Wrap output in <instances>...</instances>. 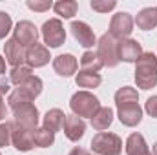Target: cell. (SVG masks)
Returning a JSON list of instances; mask_svg holds the SVG:
<instances>
[{
	"mask_svg": "<svg viewBox=\"0 0 157 155\" xmlns=\"http://www.w3.org/2000/svg\"><path fill=\"white\" fill-rule=\"evenodd\" d=\"M135 82L141 89H152L157 86V57L152 51H143L135 62Z\"/></svg>",
	"mask_w": 157,
	"mask_h": 155,
	"instance_id": "cell-1",
	"label": "cell"
},
{
	"mask_svg": "<svg viewBox=\"0 0 157 155\" xmlns=\"http://www.w3.org/2000/svg\"><path fill=\"white\" fill-rule=\"evenodd\" d=\"M42 88H44L42 78L37 77V75H33L31 78H28L24 84L17 86V88L7 95V106L13 110V108H17V106H22V104H26V102L35 100L40 93H42Z\"/></svg>",
	"mask_w": 157,
	"mask_h": 155,
	"instance_id": "cell-2",
	"label": "cell"
},
{
	"mask_svg": "<svg viewBox=\"0 0 157 155\" xmlns=\"http://www.w3.org/2000/svg\"><path fill=\"white\" fill-rule=\"evenodd\" d=\"M70 108H71L73 115L80 117V119H84V117L91 119V117L99 112L101 102H99V99L93 93H90V91L84 89V91L73 93V97L70 100Z\"/></svg>",
	"mask_w": 157,
	"mask_h": 155,
	"instance_id": "cell-3",
	"label": "cell"
},
{
	"mask_svg": "<svg viewBox=\"0 0 157 155\" xmlns=\"http://www.w3.org/2000/svg\"><path fill=\"white\" fill-rule=\"evenodd\" d=\"M91 150L97 155H121L122 139L112 131H99L91 139Z\"/></svg>",
	"mask_w": 157,
	"mask_h": 155,
	"instance_id": "cell-4",
	"label": "cell"
},
{
	"mask_svg": "<svg viewBox=\"0 0 157 155\" xmlns=\"http://www.w3.org/2000/svg\"><path fill=\"white\" fill-rule=\"evenodd\" d=\"M46 47H60L66 42V29L59 18H49L40 28Z\"/></svg>",
	"mask_w": 157,
	"mask_h": 155,
	"instance_id": "cell-5",
	"label": "cell"
},
{
	"mask_svg": "<svg viewBox=\"0 0 157 155\" xmlns=\"http://www.w3.org/2000/svg\"><path fill=\"white\" fill-rule=\"evenodd\" d=\"M117 44L119 40L113 39L110 33H104L101 39L97 40V55L102 60V64L108 66V68H115L119 64Z\"/></svg>",
	"mask_w": 157,
	"mask_h": 155,
	"instance_id": "cell-6",
	"label": "cell"
},
{
	"mask_svg": "<svg viewBox=\"0 0 157 155\" xmlns=\"http://www.w3.org/2000/svg\"><path fill=\"white\" fill-rule=\"evenodd\" d=\"M11 112H13V122L17 126H22L26 130H35L39 126L40 115H39L37 106L33 102H26L22 106H17Z\"/></svg>",
	"mask_w": 157,
	"mask_h": 155,
	"instance_id": "cell-7",
	"label": "cell"
},
{
	"mask_svg": "<svg viewBox=\"0 0 157 155\" xmlns=\"http://www.w3.org/2000/svg\"><path fill=\"white\" fill-rule=\"evenodd\" d=\"M133 26H135V20L130 13H115L110 20V35L117 40L122 39H130L132 31H133Z\"/></svg>",
	"mask_w": 157,
	"mask_h": 155,
	"instance_id": "cell-8",
	"label": "cell"
},
{
	"mask_svg": "<svg viewBox=\"0 0 157 155\" xmlns=\"http://www.w3.org/2000/svg\"><path fill=\"white\" fill-rule=\"evenodd\" d=\"M13 39L17 40L22 47L29 49L31 46L37 44V39H39V29L33 22L29 20H20L15 29H13Z\"/></svg>",
	"mask_w": 157,
	"mask_h": 155,
	"instance_id": "cell-9",
	"label": "cell"
},
{
	"mask_svg": "<svg viewBox=\"0 0 157 155\" xmlns=\"http://www.w3.org/2000/svg\"><path fill=\"white\" fill-rule=\"evenodd\" d=\"M11 144L18 152H31L35 148V139H33V130H26L22 126H17L13 122L11 128Z\"/></svg>",
	"mask_w": 157,
	"mask_h": 155,
	"instance_id": "cell-10",
	"label": "cell"
},
{
	"mask_svg": "<svg viewBox=\"0 0 157 155\" xmlns=\"http://www.w3.org/2000/svg\"><path fill=\"white\" fill-rule=\"evenodd\" d=\"M70 29H71L73 39L78 42V46L90 49V47H93V46L97 44V39H95L93 29H91L86 22H82V20H75V22H71Z\"/></svg>",
	"mask_w": 157,
	"mask_h": 155,
	"instance_id": "cell-11",
	"label": "cell"
},
{
	"mask_svg": "<svg viewBox=\"0 0 157 155\" xmlns=\"http://www.w3.org/2000/svg\"><path fill=\"white\" fill-rule=\"evenodd\" d=\"M119 62H137V59L143 55V46L133 39H122L117 44Z\"/></svg>",
	"mask_w": 157,
	"mask_h": 155,
	"instance_id": "cell-12",
	"label": "cell"
},
{
	"mask_svg": "<svg viewBox=\"0 0 157 155\" xmlns=\"http://www.w3.org/2000/svg\"><path fill=\"white\" fill-rule=\"evenodd\" d=\"M4 53H6V62H7L11 68H17V66L26 64V47H22L13 37L6 40V44H4Z\"/></svg>",
	"mask_w": 157,
	"mask_h": 155,
	"instance_id": "cell-13",
	"label": "cell"
},
{
	"mask_svg": "<svg viewBox=\"0 0 157 155\" xmlns=\"http://www.w3.org/2000/svg\"><path fill=\"white\" fill-rule=\"evenodd\" d=\"M49 49L44 44H35L29 49H26V64L33 70V68H44L46 64H49Z\"/></svg>",
	"mask_w": 157,
	"mask_h": 155,
	"instance_id": "cell-14",
	"label": "cell"
},
{
	"mask_svg": "<svg viewBox=\"0 0 157 155\" xmlns=\"http://www.w3.org/2000/svg\"><path fill=\"white\" fill-rule=\"evenodd\" d=\"M64 135L68 141L71 142H78L82 137H84V131H86V122L77 115H66V120H64Z\"/></svg>",
	"mask_w": 157,
	"mask_h": 155,
	"instance_id": "cell-15",
	"label": "cell"
},
{
	"mask_svg": "<svg viewBox=\"0 0 157 155\" xmlns=\"http://www.w3.org/2000/svg\"><path fill=\"white\" fill-rule=\"evenodd\" d=\"M117 117L121 120V124H124L128 128H133L143 120V108L139 106V102L121 106V108H117Z\"/></svg>",
	"mask_w": 157,
	"mask_h": 155,
	"instance_id": "cell-16",
	"label": "cell"
},
{
	"mask_svg": "<svg viewBox=\"0 0 157 155\" xmlns=\"http://www.w3.org/2000/svg\"><path fill=\"white\" fill-rule=\"evenodd\" d=\"M77 68H78V62L71 53H64V55H59V57L53 59V70L60 77H71V75H75Z\"/></svg>",
	"mask_w": 157,
	"mask_h": 155,
	"instance_id": "cell-17",
	"label": "cell"
},
{
	"mask_svg": "<svg viewBox=\"0 0 157 155\" xmlns=\"http://www.w3.org/2000/svg\"><path fill=\"white\" fill-rule=\"evenodd\" d=\"M64 120H66V113L62 110H59V108H53V110H49L44 115V119H42V128H46L51 133H57V131H60L64 128Z\"/></svg>",
	"mask_w": 157,
	"mask_h": 155,
	"instance_id": "cell-18",
	"label": "cell"
},
{
	"mask_svg": "<svg viewBox=\"0 0 157 155\" xmlns=\"http://www.w3.org/2000/svg\"><path fill=\"white\" fill-rule=\"evenodd\" d=\"M124 150H126V155H148L150 150H148V144L144 141V137L141 133H132L126 142H124Z\"/></svg>",
	"mask_w": 157,
	"mask_h": 155,
	"instance_id": "cell-19",
	"label": "cell"
},
{
	"mask_svg": "<svg viewBox=\"0 0 157 155\" xmlns=\"http://www.w3.org/2000/svg\"><path fill=\"white\" fill-rule=\"evenodd\" d=\"M137 28L143 31H150L157 28V7H144L137 13V17L133 18Z\"/></svg>",
	"mask_w": 157,
	"mask_h": 155,
	"instance_id": "cell-20",
	"label": "cell"
},
{
	"mask_svg": "<svg viewBox=\"0 0 157 155\" xmlns=\"http://www.w3.org/2000/svg\"><path fill=\"white\" fill-rule=\"evenodd\" d=\"M90 120H91L93 130H97V131H104V130H108V128L112 126V122H113V110L108 108V106H101L99 112L91 117Z\"/></svg>",
	"mask_w": 157,
	"mask_h": 155,
	"instance_id": "cell-21",
	"label": "cell"
},
{
	"mask_svg": "<svg viewBox=\"0 0 157 155\" xmlns=\"http://www.w3.org/2000/svg\"><path fill=\"white\" fill-rule=\"evenodd\" d=\"M102 60L99 59L97 51H84L80 57V71H90V73H99L102 68Z\"/></svg>",
	"mask_w": 157,
	"mask_h": 155,
	"instance_id": "cell-22",
	"label": "cell"
},
{
	"mask_svg": "<svg viewBox=\"0 0 157 155\" xmlns=\"http://www.w3.org/2000/svg\"><path fill=\"white\" fill-rule=\"evenodd\" d=\"M139 102V93L135 88H130V86H122L115 91V106H126V104H135Z\"/></svg>",
	"mask_w": 157,
	"mask_h": 155,
	"instance_id": "cell-23",
	"label": "cell"
},
{
	"mask_svg": "<svg viewBox=\"0 0 157 155\" xmlns=\"http://www.w3.org/2000/svg\"><path fill=\"white\" fill-rule=\"evenodd\" d=\"M75 82H77L78 88H86L88 89H93V88H99L101 82H102V77L99 73H90V71H78L75 75Z\"/></svg>",
	"mask_w": 157,
	"mask_h": 155,
	"instance_id": "cell-24",
	"label": "cell"
},
{
	"mask_svg": "<svg viewBox=\"0 0 157 155\" xmlns=\"http://www.w3.org/2000/svg\"><path fill=\"white\" fill-rule=\"evenodd\" d=\"M31 77H33V70L28 64H22V66L11 68V71H9V84L20 86V84H24L28 78H31Z\"/></svg>",
	"mask_w": 157,
	"mask_h": 155,
	"instance_id": "cell-25",
	"label": "cell"
},
{
	"mask_svg": "<svg viewBox=\"0 0 157 155\" xmlns=\"http://www.w3.org/2000/svg\"><path fill=\"white\" fill-rule=\"evenodd\" d=\"M53 9L59 17L62 18H71L73 15H77V9H78V4L75 0H59L53 4Z\"/></svg>",
	"mask_w": 157,
	"mask_h": 155,
	"instance_id": "cell-26",
	"label": "cell"
},
{
	"mask_svg": "<svg viewBox=\"0 0 157 155\" xmlns=\"http://www.w3.org/2000/svg\"><path fill=\"white\" fill-rule=\"evenodd\" d=\"M33 139L37 148H49L55 142V133L48 131L46 128H35L33 130Z\"/></svg>",
	"mask_w": 157,
	"mask_h": 155,
	"instance_id": "cell-27",
	"label": "cell"
},
{
	"mask_svg": "<svg viewBox=\"0 0 157 155\" xmlns=\"http://www.w3.org/2000/svg\"><path fill=\"white\" fill-rule=\"evenodd\" d=\"M90 6L97 13H108V11H112V9L117 7V2L115 0H91Z\"/></svg>",
	"mask_w": 157,
	"mask_h": 155,
	"instance_id": "cell-28",
	"label": "cell"
},
{
	"mask_svg": "<svg viewBox=\"0 0 157 155\" xmlns=\"http://www.w3.org/2000/svg\"><path fill=\"white\" fill-rule=\"evenodd\" d=\"M11 128H13V120L0 124V148L9 146V142H11Z\"/></svg>",
	"mask_w": 157,
	"mask_h": 155,
	"instance_id": "cell-29",
	"label": "cell"
},
{
	"mask_svg": "<svg viewBox=\"0 0 157 155\" xmlns=\"http://www.w3.org/2000/svg\"><path fill=\"white\" fill-rule=\"evenodd\" d=\"M13 29V20L6 11H0V39H6Z\"/></svg>",
	"mask_w": 157,
	"mask_h": 155,
	"instance_id": "cell-30",
	"label": "cell"
},
{
	"mask_svg": "<svg viewBox=\"0 0 157 155\" xmlns=\"http://www.w3.org/2000/svg\"><path fill=\"white\" fill-rule=\"evenodd\" d=\"M26 6H28L29 9L37 11V13H44V11H48L49 7H53L51 0H35V2H33V0H28Z\"/></svg>",
	"mask_w": 157,
	"mask_h": 155,
	"instance_id": "cell-31",
	"label": "cell"
},
{
	"mask_svg": "<svg viewBox=\"0 0 157 155\" xmlns=\"http://www.w3.org/2000/svg\"><path fill=\"white\" fill-rule=\"evenodd\" d=\"M144 110H146V113H148L150 117L157 119V95L150 97V99L146 100V104H144Z\"/></svg>",
	"mask_w": 157,
	"mask_h": 155,
	"instance_id": "cell-32",
	"label": "cell"
},
{
	"mask_svg": "<svg viewBox=\"0 0 157 155\" xmlns=\"http://www.w3.org/2000/svg\"><path fill=\"white\" fill-rule=\"evenodd\" d=\"M9 95L11 93V88H9V80L7 78H4V77H0V95L4 97V95Z\"/></svg>",
	"mask_w": 157,
	"mask_h": 155,
	"instance_id": "cell-33",
	"label": "cell"
},
{
	"mask_svg": "<svg viewBox=\"0 0 157 155\" xmlns=\"http://www.w3.org/2000/svg\"><path fill=\"white\" fill-rule=\"evenodd\" d=\"M68 155H95V153H91V152H88V150H84V148H80V146H75Z\"/></svg>",
	"mask_w": 157,
	"mask_h": 155,
	"instance_id": "cell-34",
	"label": "cell"
},
{
	"mask_svg": "<svg viewBox=\"0 0 157 155\" xmlns=\"http://www.w3.org/2000/svg\"><path fill=\"white\" fill-rule=\"evenodd\" d=\"M6 119V102H4V97L0 95V120Z\"/></svg>",
	"mask_w": 157,
	"mask_h": 155,
	"instance_id": "cell-35",
	"label": "cell"
},
{
	"mask_svg": "<svg viewBox=\"0 0 157 155\" xmlns=\"http://www.w3.org/2000/svg\"><path fill=\"white\" fill-rule=\"evenodd\" d=\"M6 73V59L4 57H0V77Z\"/></svg>",
	"mask_w": 157,
	"mask_h": 155,
	"instance_id": "cell-36",
	"label": "cell"
},
{
	"mask_svg": "<svg viewBox=\"0 0 157 155\" xmlns=\"http://www.w3.org/2000/svg\"><path fill=\"white\" fill-rule=\"evenodd\" d=\"M152 155H157V142L152 146Z\"/></svg>",
	"mask_w": 157,
	"mask_h": 155,
	"instance_id": "cell-37",
	"label": "cell"
},
{
	"mask_svg": "<svg viewBox=\"0 0 157 155\" xmlns=\"http://www.w3.org/2000/svg\"><path fill=\"white\" fill-rule=\"evenodd\" d=\"M148 155H152V153H148Z\"/></svg>",
	"mask_w": 157,
	"mask_h": 155,
	"instance_id": "cell-38",
	"label": "cell"
},
{
	"mask_svg": "<svg viewBox=\"0 0 157 155\" xmlns=\"http://www.w3.org/2000/svg\"><path fill=\"white\" fill-rule=\"evenodd\" d=\"M0 155H2V153H0Z\"/></svg>",
	"mask_w": 157,
	"mask_h": 155,
	"instance_id": "cell-39",
	"label": "cell"
}]
</instances>
